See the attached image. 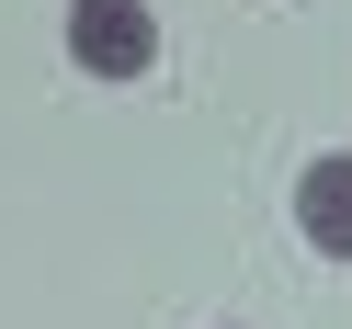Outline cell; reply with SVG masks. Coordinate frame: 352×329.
<instances>
[{
    "mask_svg": "<svg viewBox=\"0 0 352 329\" xmlns=\"http://www.w3.org/2000/svg\"><path fill=\"white\" fill-rule=\"evenodd\" d=\"M69 69L148 80L160 69V12H148V0H69Z\"/></svg>",
    "mask_w": 352,
    "mask_h": 329,
    "instance_id": "1",
    "label": "cell"
},
{
    "mask_svg": "<svg viewBox=\"0 0 352 329\" xmlns=\"http://www.w3.org/2000/svg\"><path fill=\"white\" fill-rule=\"evenodd\" d=\"M296 227L318 261H352V148H318L296 170Z\"/></svg>",
    "mask_w": 352,
    "mask_h": 329,
    "instance_id": "2",
    "label": "cell"
}]
</instances>
